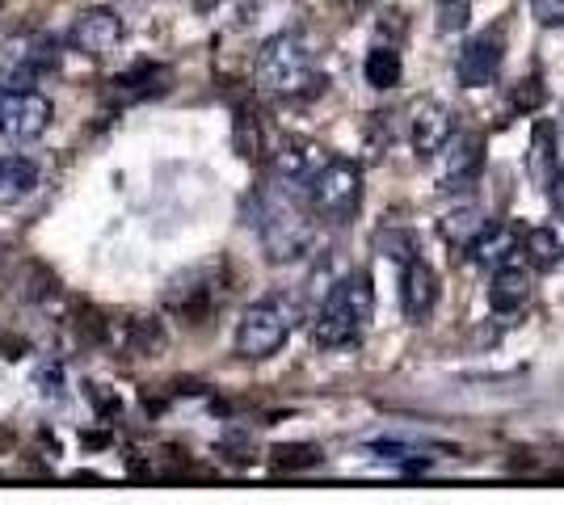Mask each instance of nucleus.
<instances>
[{"label":"nucleus","instance_id":"obj_1","mask_svg":"<svg viewBox=\"0 0 564 505\" xmlns=\"http://www.w3.org/2000/svg\"><path fill=\"white\" fill-rule=\"evenodd\" d=\"M376 316V283L367 270H350L337 287L325 295L321 312L312 320V341L321 350H341V345H354L362 329L371 325Z\"/></svg>","mask_w":564,"mask_h":505},{"label":"nucleus","instance_id":"obj_2","mask_svg":"<svg viewBox=\"0 0 564 505\" xmlns=\"http://www.w3.org/2000/svg\"><path fill=\"white\" fill-rule=\"evenodd\" d=\"M253 80L265 94L304 97L316 94L325 85V76L316 73V51L300 30H282L274 39H265L253 59Z\"/></svg>","mask_w":564,"mask_h":505},{"label":"nucleus","instance_id":"obj_3","mask_svg":"<svg viewBox=\"0 0 564 505\" xmlns=\"http://www.w3.org/2000/svg\"><path fill=\"white\" fill-rule=\"evenodd\" d=\"M295 320H300V308L286 295H265L258 304H249V312L240 316V325H236V354L249 362L274 359L286 345Z\"/></svg>","mask_w":564,"mask_h":505},{"label":"nucleus","instance_id":"obj_4","mask_svg":"<svg viewBox=\"0 0 564 505\" xmlns=\"http://www.w3.org/2000/svg\"><path fill=\"white\" fill-rule=\"evenodd\" d=\"M258 232L270 253V262H300L312 249V219L300 202L261 194L258 198Z\"/></svg>","mask_w":564,"mask_h":505},{"label":"nucleus","instance_id":"obj_5","mask_svg":"<svg viewBox=\"0 0 564 505\" xmlns=\"http://www.w3.org/2000/svg\"><path fill=\"white\" fill-rule=\"evenodd\" d=\"M304 202L325 223H350L362 207V168L354 161H329L304 186Z\"/></svg>","mask_w":564,"mask_h":505},{"label":"nucleus","instance_id":"obj_6","mask_svg":"<svg viewBox=\"0 0 564 505\" xmlns=\"http://www.w3.org/2000/svg\"><path fill=\"white\" fill-rule=\"evenodd\" d=\"M59 68V43L51 34H13L0 47V85L13 89H34L43 76Z\"/></svg>","mask_w":564,"mask_h":505},{"label":"nucleus","instance_id":"obj_7","mask_svg":"<svg viewBox=\"0 0 564 505\" xmlns=\"http://www.w3.org/2000/svg\"><path fill=\"white\" fill-rule=\"evenodd\" d=\"M55 119V106L39 89H13L0 85V140H39Z\"/></svg>","mask_w":564,"mask_h":505},{"label":"nucleus","instance_id":"obj_8","mask_svg":"<svg viewBox=\"0 0 564 505\" xmlns=\"http://www.w3.org/2000/svg\"><path fill=\"white\" fill-rule=\"evenodd\" d=\"M501 64H506V30H480L476 39H468V47L459 51L455 76L464 89H485L497 80Z\"/></svg>","mask_w":564,"mask_h":505},{"label":"nucleus","instance_id":"obj_9","mask_svg":"<svg viewBox=\"0 0 564 505\" xmlns=\"http://www.w3.org/2000/svg\"><path fill=\"white\" fill-rule=\"evenodd\" d=\"M122 39H127V22L118 18L115 9H80L68 25V43L76 51H85V55H94V59L118 51Z\"/></svg>","mask_w":564,"mask_h":505},{"label":"nucleus","instance_id":"obj_10","mask_svg":"<svg viewBox=\"0 0 564 505\" xmlns=\"http://www.w3.org/2000/svg\"><path fill=\"white\" fill-rule=\"evenodd\" d=\"M224 290L228 287L212 283V270H194V274L177 278V283L169 287L165 304H169V312H177L182 320H189V325H203V320L219 308Z\"/></svg>","mask_w":564,"mask_h":505},{"label":"nucleus","instance_id":"obj_11","mask_svg":"<svg viewBox=\"0 0 564 505\" xmlns=\"http://www.w3.org/2000/svg\"><path fill=\"white\" fill-rule=\"evenodd\" d=\"M485 168V140L480 135H459L443 147V168H438V190L464 194L480 182Z\"/></svg>","mask_w":564,"mask_h":505},{"label":"nucleus","instance_id":"obj_12","mask_svg":"<svg viewBox=\"0 0 564 505\" xmlns=\"http://www.w3.org/2000/svg\"><path fill=\"white\" fill-rule=\"evenodd\" d=\"M451 140H455V114H451L443 101H417L413 106V119H409V144H413V152L422 161H430Z\"/></svg>","mask_w":564,"mask_h":505},{"label":"nucleus","instance_id":"obj_13","mask_svg":"<svg viewBox=\"0 0 564 505\" xmlns=\"http://www.w3.org/2000/svg\"><path fill=\"white\" fill-rule=\"evenodd\" d=\"M333 156L316 140H282L279 152H274V173H279L286 186H307L321 168L329 165Z\"/></svg>","mask_w":564,"mask_h":505},{"label":"nucleus","instance_id":"obj_14","mask_svg":"<svg viewBox=\"0 0 564 505\" xmlns=\"http://www.w3.org/2000/svg\"><path fill=\"white\" fill-rule=\"evenodd\" d=\"M400 304H404V316L413 325H422L425 316L434 312V304H438V274H434V265H425L422 257H413V262L404 265Z\"/></svg>","mask_w":564,"mask_h":505},{"label":"nucleus","instance_id":"obj_15","mask_svg":"<svg viewBox=\"0 0 564 505\" xmlns=\"http://www.w3.org/2000/svg\"><path fill=\"white\" fill-rule=\"evenodd\" d=\"M471 262L485 265V270H501V265H514V257L522 253V232L510 223H489L476 241H471Z\"/></svg>","mask_w":564,"mask_h":505},{"label":"nucleus","instance_id":"obj_16","mask_svg":"<svg viewBox=\"0 0 564 505\" xmlns=\"http://www.w3.org/2000/svg\"><path fill=\"white\" fill-rule=\"evenodd\" d=\"M367 455L376 459V463L397 468V472L417 476V472H430L434 447H425V442H404V438H376V442H367Z\"/></svg>","mask_w":564,"mask_h":505},{"label":"nucleus","instance_id":"obj_17","mask_svg":"<svg viewBox=\"0 0 564 505\" xmlns=\"http://www.w3.org/2000/svg\"><path fill=\"white\" fill-rule=\"evenodd\" d=\"M43 173L30 156H0V207H18L39 190Z\"/></svg>","mask_w":564,"mask_h":505},{"label":"nucleus","instance_id":"obj_18","mask_svg":"<svg viewBox=\"0 0 564 505\" xmlns=\"http://www.w3.org/2000/svg\"><path fill=\"white\" fill-rule=\"evenodd\" d=\"M165 345H169L165 325L152 320V316H131V320L122 325V350L135 354V359H161Z\"/></svg>","mask_w":564,"mask_h":505},{"label":"nucleus","instance_id":"obj_19","mask_svg":"<svg viewBox=\"0 0 564 505\" xmlns=\"http://www.w3.org/2000/svg\"><path fill=\"white\" fill-rule=\"evenodd\" d=\"M527 299H531V278H527V270L501 265L494 274V287H489V308L501 316H510V312H518Z\"/></svg>","mask_w":564,"mask_h":505},{"label":"nucleus","instance_id":"obj_20","mask_svg":"<svg viewBox=\"0 0 564 505\" xmlns=\"http://www.w3.org/2000/svg\"><path fill=\"white\" fill-rule=\"evenodd\" d=\"M400 73H404V64H400V51L397 47L379 43V47L367 51L362 76H367V85H371V89H397V85H400Z\"/></svg>","mask_w":564,"mask_h":505},{"label":"nucleus","instance_id":"obj_21","mask_svg":"<svg viewBox=\"0 0 564 505\" xmlns=\"http://www.w3.org/2000/svg\"><path fill=\"white\" fill-rule=\"evenodd\" d=\"M556 131L552 122H535V135H531V177L547 186L556 177Z\"/></svg>","mask_w":564,"mask_h":505},{"label":"nucleus","instance_id":"obj_22","mask_svg":"<svg viewBox=\"0 0 564 505\" xmlns=\"http://www.w3.org/2000/svg\"><path fill=\"white\" fill-rule=\"evenodd\" d=\"M489 228V219L480 216V207H455L447 219H443V237H447L455 249H471V241Z\"/></svg>","mask_w":564,"mask_h":505},{"label":"nucleus","instance_id":"obj_23","mask_svg":"<svg viewBox=\"0 0 564 505\" xmlns=\"http://www.w3.org/2000/svg\"><path fill=\"white\" fill-rule=\"evenodd\" d=\"M522 253H527V262L535 265V270H552V265H561L564 244L552 228H531V232L522 237Z\"/></svg>","mask_w":564,"mask_h":505},{"label":"nucleus","instance_id":"obj_24","mask_svg":"<svg viewBox=\"0 0 564 505\" xmlns=\"http://www.w3.org/2000/svg\"><path fill=\"white\" fill-rule=\"evenodd\" d=\"M270 468H274V472H312V468H321V447L282 442V447L270 451Z\"/></svg>","mask_w":564,"mask_h":505},{"label":"nucleus","instance_id":"obj_25","mask_svg":"<svg viewBox=\"0 0 564 505\" xmlns=\"http://www.w3.org/2000/svg\"><path fill=\"white\" fill-rule=\"evenodd\" d=\"M514 110L518 114H535L543 101H547V89H543V76H522L514 85Z\"/></svg>","mask_w":564,"mask_h":505},{"label":"nucleus","instance_id":"obj_26","mask_svg":"<svg viewBox=\"0 0 564 505\" xmlns=\"http://www.w3.org/2000/svg\"><path fill=\"white\" fill-rule=\"evenodd\" d=\"M379 253L400 265H409L417 257V237L413 232H379Z\"/></svg>","mask_w":564,"mask_h":505},{"label":"nucleus","instance_id":"obj_27","mask_svg":"<svg viewBox=\"0 0 564 505\" xmlns=\"http://www.w3.org/2000/svg\"><path fill=\"white\" fill-rule=\"evenodd\" d=\"M471 18V0H438V30L443 34H459Z\"/></svg>","mask_w":564,"mask_h":505},{"label":"nucleus","instance_id":"obj_28","mask_svg":"<svg viewBox=\"0 0 564 505\" xmlns=\"http://www.w3.org/2000/svg\"><path fill=\"white\" fill-rule=\"evenodd\" d=\"M531 18L543 30H564V0H531Z\"/></svg>","mask_w":564,"mask_h":505},{"label":"nucleus","instance_id":"obj_29","mask_svg":"<svg viewBox=\"0 0 564 505\" xmlns=\"http://www.w3.org/2000/svg\"><path fill=\"white\" fill-rule=\"evenodd\" d=\"M547 202H552L556 219H564V168H556V177L547 182Z\"/></svg>","mask_w":564,"mask_h":505},{"label":"nucleus","instance_id":"obj_30","mask_svg":"<svg viewBox=\"0 0 564 505\" xmlns=\"http://www.w3.org/2000/svg\"><path fill=\"white\" fill-rule=\"evenodd\" d=\"M215 4H219V0H194V9H198V13H212Z\"/></svg>","mask_w":564,"mask_h":505},{"label":"nucleus","instance_id":"obj_31","mask_svg":"<svg viewBox=\"0 0 564 505\" xmlns=\"http://www.w3.org/2000/svg\"><path fill=\"white\" fill-rule=\"evenodd\" d=\"M346 4H350V9H362V4H371V0H346Z\"/></svg>","mask_w":564,"mask_h":505}]
</instances>
